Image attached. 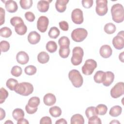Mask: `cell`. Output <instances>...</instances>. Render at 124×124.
<instances>
[{
    "instance_id": "6da1fadb",
    "label": "cell",
    "mask_w": 124,
    "mask_h": 124,
    "mask_svg": "<svg viewBox=\"0 0 124 124\" xmlns=\"http://www.w3.org/2000/svg\"><path fill=\"white\" fill-rule=\"evenodd\" d=\"M112 20L116 23H121L124 20V10L123 6L120 3L113 5L111 8Z\"/></svg>"
},
{
    "instance_id": "7a4b0ae2",
    "label": "cell",
    "mask_w": 124,
    "mask_h": 124,
    "mask_svg": "<svg viewBox=\"0 0 124 124\" xmlns=\"http://www.w3.org/2000/svg\"><path fill=\"white\" fill-rule=\"evenodd\" d=\"M14 91L21 95L28 96L33 92V86L29 82H21L16 86Z\"/></svg>"
},
{
    "instance_id": "3957f363",
    "label": "cell",
    "mask_w": 124,
    "mask_h": 124,
    "mask_svg": "<svg viewBox=\"0 0 124 124\" xmlns=\"http://www.w3.org/2000/svg\"><path fill=\"white\" fill-rule=\"evenodd\" d=\"M68 78L73 85L76 88L80 87L83 82V79L80 72L76 69H73L69 71Z\"/></svg>"
},
{
    "instance_id": "277c9868",
    "label": "cell",
    "mask_w": 124,
    "mask_h": 124,
    "mask_svg": "<svg viewBox=\"0 0 124 124\" xmlns=\"http://www.w3.org/2000/svg\"><path fill=\"white\" fill-rule=\"evenodd\" d=\"M84 55L83 49L79 46H76L73 49L72 56L71 58V62L75 66L79 65L82 61Z\"/></svg>"
},
{
    "instance_id": "5b68a950",
    "label": "cell",
    "mask_w": 124,
    "mask_h": 124,
    "mask_svg": "<svg viewBox=\"0 0 124 124\" xmlns=\"http://www.w3.org/2000/svg\"><path fill=\"white\" fill-rule=\"evenodd\" d=\"M88 31L84 28H77L74 30L71 33V38L76 42L83 41L87 36Z\"/></svg>"
},
{
    "instance_id": "8992f818",
    "label": "cell",
    "mask_w": 124,
    "mask_h": 124,
    "mask_svg": "<svg viewBox=\"0 0 124 124\" xmlns=\"http://www.w3.org/2000/svg\"><path fill=\"white\" fill-rule=\"evenodd\" d=\"M96 62L93 59L87 60L81 68L82 72L85 75H91L93 72L94 69L97 67Z\"/></svg>"
},
{
    "instance_id": "52a82bcc",
    "label": "cell",
    "mask_w": 124,
    "mask_h": 124,
    "mask_svg": "<svg viewBox=\"0 0 124 124\" xmlns=\"http://www.w3.org/2000/svg\"><path fill=\"white\" fill-rule=\"evenodd\" d=\"M108 1L107 0H96L95 11L99 16H104L108 12Z\"/></svg>"
},
{
    "instance_id": "ba28073f",
    "label": "cell",
    "mask_w": 124,
    "mask_h": 124,
    "mask_svg": "<svg viewBox=\"0 0 124 124\" xmlns=\"http://www.w3.org/2000/svg\"><path fill=\"white\" fill-rule=\"evenodd\" d=\"M110 95L112 98H117L124 93V83L123 82L117 83L111 89Z\"/></svg>"
},
{
    "instance_id": "9c48e42d",
    "label": "cell",
    "mask_w": 124,
    "mask_h": 124,
    "mask_svg": "<svg viewBox=\"0 0 124 124\" xmlns=\"http://www.w3.org/2000/svg\"><path fill=\"white\" fill-rule=\"evenodd\" d=\"M124 31L119 32L116 36L112 39V45L115 48L120 50L124 46Z\"/></svg>"
},
{
    "instance_id": "30bf717a",
    "label": "cell",
    "mask_w": 124,
    "mask_h": 124,
    "mask_svg": "<svg viewBox=\"0 0 124 124\" xmlns=\"http://www.w3.org/2000/svg\"><path fill=\"white\" fill-rule=\"evenodd\" d=\"M71 19L74 23L76 24H82L84 21L82 11L79 8L73 10L71 13Z\"/></svg>"
},
{
    "instance_id": "8fae6325",
    "label": "cell",
    "mask_w": 124,
    "mask_h": 124,
    "mask_svg": "<svg viewBox=\"0 0 124 124\" xmlns=\"http://www.w3.org/2000/svg\"><path fill=\"white\" fill-rule=\"evenodd\" d=\"M49 24V19L46 16H41L37 21V29L41 32H45L46 31Z\"/></svg>"
},
{
    "instance_id": "7c38bea8",
    "label": "cell",
    "mask_w": 124,
    "mask_h": 124,
    "mask_svg": "<svg viewBox=\"0 0 124 124\" xmlns=\"http://www.w3.org/2000/svg\"><path fill=\"white\" fill-rule=\"evenodd\" d=\"M16 60L18 63L24 65L27 64L29 62V57L26 52L23 51H21L17 53Z\"/></svg>"
},
{
    "instance_id": "4fadbf2b",
    "label": "cell",
    "mask_w": 124,
    "mask_h": 124,
    "mask_svg": "<svg viewBox=\"0 0 124 124\" xmlns=\"http://www.w3.org/2000/svg\"><path fill=\"white\" fill-rule=\"evenodd\" d=\"M99 53L102 57L107 59L111 56L112 50L110 46L104 45L101 46L99 50Z\"/></svg>"
},
{
    "instance_id": "5bb4252c",
    "label": "cell",
    "mask_w": 124,
    "mask_h": 124,
    "mask_svg": "<svg viewBox=\"0 0 124 124\" xmlns=\"http://www.w3.org/2000/svg\"><path fill=\"white\" fill-rule=\"evenodd\" d=\"M5 3V7L6 10L10 13H14L16 12L18 9L17 3L13 0H8L6 1H2Z\"/></svg>"
},
{
    "instance_id": "9a60e30c",
    "label": "cell",
    "mask_w": 124,
    "mask_h": 124,
    "mask_svg": "<svg viewBox=\"0 0 124 124\" xmlns=\"http://www.w3.org/2000/svg\"><path fill=\"white\" fill-rule=\"evenodd\" d=\"M41 39L40 35L36 31H32L29 33L28 35V41L32 45L38 43Z\"/></svg>"
},
{
    "instance_id": "2e32d148",
    "label": "cell",
    "mask_w": 124,
    "mask_h": 124,
    "mask_svg": "<svg viewBox=\"0 0 124 124\" xmlns=\"http://www.w3.org/2000/svg\"><path fill=\"white\" fill-rule=\"evenodd\" d=\"M51 1V0H39L37 5V7L38 11L41 13H45L47 12L49 7V3Z\"/></svg>"
},
{
    "instance_id": "e0dca14e",
    "label": "cell",
    "mask_w": 124,
    "mask_h": 124,
    "mask_svg": "<svg viewBox=\"0 0 124 124\" xmlns=\"http://www.w3.org/2000/svg\"><path fill=\"white\" fill-rule=\"evenodd\" d=\"M43 102L46 105L51 106L56 103V98L54 94L51 93H47L44 95L43 97Z\"/></svg>"
},
{
    "instance_id": "ac0fdd59",
    "label": "cell",
    "mask_w": 124,
    "mask_h": 124,
    "mask_svg": "<svg viewBox=\"0 0 124 124\" xmlns=\"http://www.w3.org/2000/svg\"><path fill=\"white\" fill-rule=\"evenodd\" d=\"M114 79V74L111 71H107L105 72V76L104 81L102 83L104 86L108 87L110 86L113 82Z\"/></svg>"
},
{
    "instance_id": "d6986e66",
    "label": "cell",
    "mask_w": 124,
    "mask_h": 124,
    "mask_svg": "<svg viewBox=\"0 0 124 124\" xmlns=\"http://www.w3.org/2000/svg\"><path fill=\"white\" fill-rule=\"evenodd\" d=\"M69 0H57L55 3L56 10L59 13H63L66 9V5Z\"/></svg>"
},
{
    "instance_id": "ffe728a7",
    "label": "cell",
    "mask_w": 124,
    "mask_h": 124,
    "mask_svg": "<svg viewBox=\"0 0 124 124\" xmlns=\"http://www.w3.org/2000/svg\"><path fill=\"white\" fill-rule=\"evenodd\" d=\"M37 60L39 62L42 64L47 63L49 60V56L47 53L45 51L40 52L37 55Z\"/></svg>"
},
{
    "instance_id": "44dd1931",
    "label": "cell",
    "mask_w": 124,
    "mask_h": 124,
    "mask_svg": "<svg viewBox=\"0 0 124 124\" xmlns=\"http://www.w3.org/2000/svg\"><path fill=\"white\" fill-rule=\"evenodd\" d=\"M71 124H84V119L80 114H75L71 118Z\"/></svg>"
},
{
    "instance_id": "7402d4cb",
    "label": "cell",
    "mask_w": 124,
    "mask_h": 124,
    "mask_svg": "<svg viewBox=\"0 0 124 124\" xmlns=\"http://www.w3.org/2000/svg\"><path fill=\"white\" fill-rule=\"evenodd\" d=\"M122 111V108L119 105H116L111 108L109 111V114L112 117H118Z\"/></svg>"
},
{
    "instance_id": "603a6c76",
    "label": "cell",
    "mask_w": 124,
    "mask_h": 124,
    "mask_svg": "<svg viewBox=\"0 0 124 124\" xmlns=\"http://www.w3.org/2000/svg\"><path fill=\"white\" fill-rule=\"evenodd\" d=\"M25 113L23 109L19 108L15 109L12 112V116L15 120L18 121V120L24 118Z\"/></svg>"
},
{
    "instance_id": "cb8c5ba5",
    "label": "cell",
    "mask_w": 124,
    "mask_h": 124,
    "mask_svg": "<svg viewBox=\"0 0 124 124\" xmlns=\"http://www.w3.org/2000/svg\"><path fill=\"white\" fill-rule=\"evenodd\" d=\"M105 76V72L103 71H97L93 76V79L97 83H102L104 81Z\"/></svg>"
},
{
    "instance_id": "d4e9b609",
    "label": "cell",
    "mask_w": 124,
    "mask_h": 124,
    "mask_svg": "<svg viewBox=\"0 0 124 124\" xmlns=\"http://www.w3.org/2000/svg\"><path fill=\"white\" fill-rule=\"evenodd\" d=\"M40 99L38 97L33 96L30 98L27 105L31 108H38V106L40 104Z\"/></svg>"
},
{
    "instance_id": "484cf974",
    "label": "cell",
    "mask_w": 124,
    "mask_h": 124,
    "mask_svg": "<svg viewBox=\"0 0 124 124\" xmlns=\"http://www.w3.org/2000/svg\"><path fill=\"white\" fill-rule=\"evenodd\" d=\"M49 112L51 116L56 118L61 115L62 110L60 107L58 106H54L49 108Z\"/></svg>"
},
{
    "instance_id": "4316f807",
    "label": "cell",
    "mask_w": 124,
    "mask_h": 124,
    "mask_svg": "<svg viewBox=\"0 0 124 124\" xmlns=\"http://www.w3.org/2000/svg\"><path fill=\"white\" fill-rule=\"evenodd\" d=\"M116 30V27L115 25L112 23H107L104 27V30L105 32L108 34H111L114 33Z\"/></svg>"
},
{
    "instance_id": "83f0119b",
    "label": "cell",
    "mask_w": 124,
    "mask_h": 124,
    "mask_svg": "<svg viewBox=\"0 0 124 124\" xmlns=\"http://www.w3.org/2000/svg\"><path fill=\"white\" fill-rule=\"evenodd\" d=\"M15 31L19 35H24L27 31V27L24 23L19 24L15 27Z\"/></svg>"
},
{
    "instance_id": "f1b7e54d",
    "label": "cell",
    "mask_w": 124,
    "mask_h": 124,
    "mask_svg": "<svg viewBox=\"0 0 124 124\" xmlns=\"http://www.w3.org/2000/svg\"><path fill=\"white\" fill-rule=\"evenodd\" d=\"M46 48L47 51L52 53L57 50V45L55 42L53 41H49L46 43Z\"/></svg>"
},
{
    "instance_id": "f546056e",
    "label": "cell",
    "mask_w": 124,
    "mask_h": 124,
    "mask_svg": "<svg viewBox=\"0 0 124 124\" xmlns=\"http://www.w3.org/2000/svg\"><path fill=\"white\" fill-rule=\"evenodd\" d=\"M108 111L107 106L104 104H99L95 107V111L97 115H104Z\"/></svg>"
},
{
    "instance_id": "4dcf8cb0",
    "label": "cell",
    "mask_w": 124,
    "mask_h": 124,
    "mask_svg": "<svg viewBox=\"0 0 124 124\" xmlns=\"http://www.w3.org/2000/svg\"><path fill=\"white\" fill-rule=\"evenodd\" d=\"M60 34V31L56 27H51L48 33L49 37L52 39H56L59 36Z\"/></svg>"
},
{
    "instance_id": "1f68e13d",
    "label": "cell",
    "mask_w": 124,
    "mask_h": 124,
    "mask_svg": "<svg viewBox=\"0 0 124 124\" xmlns=\"http://www.w3.org/2000/svg\"><path fill=\"white\" fill-rule=\"evenodd\" d=\"M70 53L69 47H60L59 50V54L61 57L65 59L67 58Z\"/></svg>"
},
{
    "instance_id": "d6a6232c",
    "label": "cell",
    "mask_w": 124,
    "mask_h": 124,
    "mask_svg": "<svg viewBox=\"0 0 124 124\" xmlns=\"http://www.w3.org/2000/svg\"><path fill=\"white\" fill-rule=\"evenodd\" d=\"M58 44L60 47H69L70 41L67 36H62L58 40Z\"/></svg>"
},
{
    "instance_id": "836d02e7",
    "label": "cell",
    "mask_w": 124,
    "mask_h": 124,
    "mask_svg": "<svg viewBox=\"0 0 124 124\" xmlns=\"http://www.w3.org/2000/svg\"><path fill=\"white\" fill-rule=\"evenodd\" d=\"M12 33L11 30L7 27H4L0 29V35L2 37L8 38L11 36Z\"/></svg>"
},
{
    "instance_id": "e575fe53",
    "label": "cell",
    "mask_w": 124,
    "mask_h": 124,
    "mask_svg": "<svg viewBox=\"0 0 124 124\" xmlns=\"http://www.w3.org/2000/svg\"><path fill=\"white\" fill-rule=\"evenodd\" d=\"M18 81L14 78H11L8 79L6 83L7 87L11 91H14L16 86L18 84Z\"/></svg>"
},
{
    "instance_id": "d590c367",
    "label": "cell",
    "mask_w": 124,
    "mask_h": 124,
    "mask_svg": "<svg viewBox=\"0 0 124 124\" xmlns=\"http://www.w3.org/2000/svg\"><path fill=\"white\" fill-rule=\"evenodd\" d=\"M19 3L21 7L25 10L30 9L32 5V0H20Z\"/></svg>"
},
{
    "instance_id": "8d00e7d4",
    "label": "cell",
    "mask_w": 124,
    "mask_h": 124,
    "mask_svg": "<svg viewBox=\"0 0 124 124\" xmlns=\"http://www.w3.org/2000/svg\"><path fill=\"white\" fill-rule=\"evenodd\" d=\"M36 67L32 65H29L26 66L24 69V72L25 74L29 76L34 75L36 73Z\"/></svg>"
},
{
    "instance_id": "74e56055",
    "label": "cell",
    "mask_w": 124,
    "mask_h": 124,
    "mask_svg": "<svg viewBox=\"0 0 124 124\" xmlns=\"http://www.w3.org/2000/svg\"><path fill=\"white\" fill-rule=\"evenodd\" d=\"M22 68H21V67L17 65L14 66L11 70V74H12V75L16 77H19L22 74Z\"/></svg>"
},
{
    "instance_id": "f35d334b",
    "label": "cell",
    "mask_w": 124,
    "mask_h": 124,
    "mask_svg": "<svg viewBox=\"0 0 124 124\" xmlns=\"http://www.w3.org/2000/svg\"><path fill=\"white\" fill-rule=\"evenodd\" d=\"M85 115L88 119L96 115L97 114L95 111V107L91 106L88 107L85 110Z\"/></svg>"
},
{
    "instance_id": "ab89813d",
    "label": "cell",
    "mask_w": 124,
    "mask_h": 124,
    "mask_svg": "<svg viewBox=\"0 0 124 124\" xmlns=\"http://www.w3.org/2000/svg\"><path fill=\"white\" fill-rule=\"evenodd\" d=\"M10 23L13 26L16 27L17 25L24 23V21L20 17L14 16L11 18Z\"/></svg>"
},
{
    "instance_id": "60d3db41",
    "label": "cell",
    "mask_w": 124,
    "mask_h": 124,
    "mask_svg": "<svg viewBox=\"0 0 124 124\" xmlns=\"http://www.w3.org/2000/svg\"><path fill=\"white\" fill-rule=\"evenodd\" d=\"M10 44L8 42L3 40L1 41L0 43V48L1 52H5L8 51L10 49Z\"/></svg>"
},
{
    "instance_id": "b9f144b4",
    "label": "cell",
    "mask_w": 124,
    "mask_h": 124,
    "mask_svg": "<svg viewBox=\"0 0 124 124\" xmlns=\"http://www.w3.org/2000/svg\"><path fill=\"white\" fill-rule=\"evenodd\" d=\"M0 103L2 104L5 101V99L7 98L9 94L8 91L2 87L0 88Z\"/></svg>"
},
{
    "instance_id": "7bdbcfd3",
    "label": "cell",
    "mask_w": 124,
    "mask_h": 124,
    "mask_svg": "<svg viewBox=\"0 0 124 124\" xmlns=\"http://www.w3.org/2000/svg\"><path fill=\"white\" fill-rule=\"evenodd\" d=\"M101 119L97 116V115H94L88 119L89 124H101Z\"/></svg>"
},
{
    "instance_id": "ee69618b",
    "label": "cell",
    "mask_w": 124,
    "mask_h": 124,
    "mask_svg": "<svg viewBox=\"0 0 124 124\" xmlns=\"http://www.w3.org/2000/svg\"><path fill=\"white\" fill-rule=\"evenodd\" d=\"M25 17L26 19L29 22L34 21L35 18V16L34 14L30 11H28L25 13Z\"/></svg>"
},
{
    "instance_id": "f6af8a7d",
    "label": "cell",
    "mask_w": 124,
    "mask_h": 124,
    "mask_svg": "<svg viewBox=\"0 0 124 124\" xmlns=\"http://www.w3.org/2000/svg\"><path fill=\"white\" fill-rule=\"evenodd\" d=\"M81 3L83 7L88 9L93 6V0H82Z\"/></svg>"
},
{
    "instance_id": "bcb514c9",
    "label": "cell",
    "mask_w": 124,
    "mask_h": 124,
    "mask_svg": "<svg viewBox=\"0 0 124 124\" xmlns=\"http://www.w3.org/2000/svg\"><path fill=\"white\" fill-rule=\"evenodd\" d=\"M60 28L63 31H67L69 29V25L67 22L66 21H60L59 23Z\"/></svg>"
},
{
    "instance_id": "7dc6e473",
    "label": "cell",
    "mask_w": 124,
    "mask_h": 124,
    "mask_svg": "<svg viewBox=\"0 0 124 124\" xmlns=\"http://www.w3.org/2000/svg\"><path fill=\"white\" fill-rule=\"evenodd\" d=\"M40 124H51V119L48 116H44L42 117L40 121Z\"/></svg>"
},
{
    "instance_id": "c3c4849f",
    "label": "cell",
    "mask_w": 124,
    "mask_h": 124,
    "mask_svg": "<svg viewBox=\"0 0 124 124\" xmlns=\"http://www.w3.org/2000/svg\"><path fill=\"white\" fill-rule=\"evenodd\" d=\"M37 109H38V108H31L29 107L27 104L25 106V110L27 112V113L29 114H32L35 113L37 111Z\"/></svg>"
},
{
    "instance_id": "681fc988",
    "label": "cell",
    "mask_w": 124,
    "mask_h": 124,
    "mask_svg": "<svg viewBox=\"0 0 124 124\" xmlns=\"http://www.w3.org/2000/svg\"><path fill=\"white\" fill-rule=\"evenodd\" d=\"M0 25H2L5 22V10L2 7H0Z\"/></svg>"
},
{
    "instance_id": "f907efd6",
    "label": "cell",
    "mask_w": 124,
    "mask_h": 124,
    "mask_svg": "<svg viewBox=\"0 0 124 124\" xmlns=\"http://www.w3.org/2000/svg\"><path fill=\"white\" fill-rule=\"evenodd\" d=\"M17 124H29V122L27 120L23 118L18 120L17 122Z\"/></svg>"
},
{
    "instance_id": "816d5d0a",
    "label": "cell",
    "mask_w": 124,
    "mask_h": 124,
    "mask_svg": "<svg viewBox=\"0 0 124 124\" xmlns=\"http://www.w3.org/2000/svg\"><path fill=\"white\" fill-rule=\"evenodd\" d=\"M5 111L1 108H0V120H2L5 117Z\"/></svg>"
},
{
    "instance_id": "f5cc1de1",
    "label": "cell",
    "mask_w": 124,
    "mask_h": 124,
    "mask_svg": "<svg viewBox=\"0 0 124 124\" xmlns=\"http://www.w3.org/2000/svg\"><path fill=\"white\" fill-rule=\"evenodd\" d=\"M56 124H67V121L63 118H61L59 120H58L56 122Z\"/></svg>"
},
{
    "instance_id": "db71d44e",
    "label": "cell",
    "mask_w": 124,
    "mask_h": 124,
    "mask_svg": "<svg viewBox=\"0 0 124 124\" xmlns=\"http://www.w3.org/2000/svg\"><path fill=\"white\" fill-rule=\"evenodd\" d=\"M124 52H122V53H121L119 55V60L122 62H124Z\"/></svg>"
},
{
    "instance_id": "11a10c76",
    "label": "cell",
    "mask_w": 124,
    "mask_h": 124,
    "mask_svg": "<svg viewBox=\"0 0 124 124\" xmlns=\"http://www.w3.org/2000/svg\"><path fill=\"white\" fill-rule=\"evenodd\" d=\"M109 124H120V123L116 120H113V121H112L111 122H110L109 123Z\"/></svg>"
},
{
    "instance_id": "9f6ffc18",
    "label": "cell",
    "mask_w": 124,
    "mask_h": 124,
    "mask_svg": "<svg viewBox=\"0 0 124 124\" xmlns=\"http://www.w3.org/2000/svg\"><path fill=\"white\" fill-rule=\"evenodd\" d=\"M4 124H14V123L12 122V121H11V120H7V121H6L5 123H4Z\"/></svg>"
}]
</instances>
